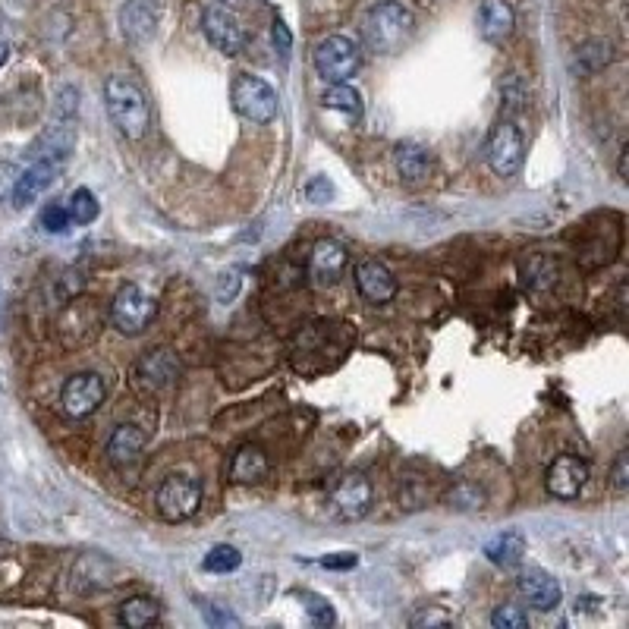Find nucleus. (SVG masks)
<instances>
[{
	"mask_svg": "<svg viewBox=\"0 0 629 629\" xmlns=\"http://www.w3.org/2000/svg\"><path fill=\"white\" fill-rule=\"evenodd\" d=\"M416 35V16L400 0H381L362 19V41L375 54H400Z\"/></svg>",
	"mask_w": 629,
	"mask_h": 629,
	"instance_id": "nucleus-1",
	"label": "nucleus"
},
{
	"mask_svg": "<svg viewBox=\"0 0 629 629\" xmlns=\"http://www.w3.org/2000/svg\"><path fill=\"white\" fill-rule=\"evenodd\" d=\"M104 101H107V114H111L114 126L126 139L139 142L148 126H151V114H148V101L142 95V89L126 76H111L104 82Z\"/></svg>",
	"mask_w": 629,
	"mask_h": 629,
	"instance_id": "nucleus-2",
	"label": "nucleus"
},
{
	"mask_svg": "<svg viewBox=\"0 0 629 629\" xmlns=\"http://www.w3.org/2000/svg\"><path fill=\"white\" fill-rule=\"evenodd\" d=\"M155 507L161 513V519L167 523H183V519L195 516V510L202 507V485L195 475L186 472H173L158 485L155 494Z\"/></svg>",
	"mask_w": 629,
	"mask_h": 629,
	"instance_id": "nucleus-3",
	"label": "nucleus"
},
{
	"mask_svg": "<svg viewBox=\"0 0 629 629\" xmlns=\"http://www.w3.org/2000/svg\"><path fill=\"white\" fill-rule=\"evenodd\" d=\"M233 111L255 126H268L277 120V92L258 76H236L230 89Z\"/></svg>",
	"mask_w": 629,
	"mask_h": 629,
	"instance_id": "nucleus-4",
	"label": "nucleus"
},
{
	"mask_svg": "<svg viewBox=\"0 0 629 629\" xmlns=\"http://www.w3.org/2000/svg\"><path fill=\"white\" fill-rule=\"evenodd\" d=\"M155 315H158V302L136 284L120 287L114 302H111V321H114V328L126 337H139L148 324L155 321Z\"/></svg>",
	"mask_w": 629,
	"mask_h": 629,
	"instance_id": "nucleus-5",
	"label": "nucleus"
},
{
	"mask_svg": "<svg viewBox=\"0 0 629 629\" xmlns=\"http://www.w3.org/2000/svg\"><path fill=\"white\" fill-rule=\"evenodd\" d=\"M312 60H315V70L324 82H350L359 70L362 54L350 38L328 35L324 41H318Z\"/></svg>",
	"mask_w": 629,
	"mask_h": 629,
	"instance_id": "nucleus-6",
	"label": "nucleus"
},
{
	"mask_svg": "<svg viewBox=\"0 0 629 629\" xmlns=\"http://www.w3.org/2000/svg\"><path fill=\"white\" fill-rule=\"evenodd\" d=\"M485 158H488V167L497 173V177H504V180L516 177L519 167H523V161H526V142H523V133L516 129V123L501 120L491 129Z\"/></svg>",
	"mask_w": 629,
	"mask_h": 629,
	"instance_id": "nucleus-7",
	"label": "nucleus"
},
{
	"mask_svg": "<svg viewBox=\"0 0 629 629\" xmlns=\"http://www.w3.org/2000/svg\"><path fill=\"white\" fill-rule=\"evenodd\" d=\"M107 387L101 381V375L95 372H79L73 378H67L60 390V409L67 412L70 419H89L92 412L104 403Z\"/></svg>",
	"mask_w": 629,
	"mask_h": 629,
	"instance_id": "nucleus-8",
	"label": "nucleus"
},
{
	"mask_svg": "<svg viewBox=\"0 0 629 629\" xmlns=\"http://www.w3.org/2000/svg\"><path fill=\"white\" fill-rule=\"evenodd\" d=\"M202 29L208 35V41L214 48H218L221 54L233 57L240 54L246 48V29L240 23V16H236L230 7H221V4H211L205 13H202Z\"/></svg>",
	"mask_w": 629,
	"mask_h": 629,
	"instance_id": "nucleus-9",
	"label": "nucleus"
},
{
	"mask_svg": "<svg viewBox=\"0 0 629 629\" xmlns=\"http://www.w3.org/2000/svg\"><path fill=\"white\" fill-rule=\"evenodd\" d=\"M331 510L343 523H356L372 510V482L362 472H346L331 491Z\"/></svg>",
	"mask_w": 629,
	"mask_h": 629,
	"instance_id": "nucleus-10",
	"label": "nucleus"
},
{
	"mask_svg": "<svg viewBox=\"0 0 629 629\" xmlns=\"http://www.w3.org/2000/svg\"><path fill=\"white\" fill-rule=\"evenodd\" d=\"M585 482H589V463L573 457V453H560L545 475V488L557 501H576Z\"/></svg>",
	"mask_w": 629,
	"mask_h": 629,
	"instance_id": "nucleus-11",
	"label": "nucleus"
},
{
	"mask_svg": "<svg viewBox=\"0 0 629 629\" xmlns=\"http://www.w3.org/2000/svg\"><path fill=\"white\" fill-rule=\"evenodd\" d=\"M356 287L368 302L384 306V302L397 296V277L390 274V268L384 262H378V258H368V262H362L356 268Z\"/></svg>",
	"mask_w": 629,
	"mask_h": 629,
	"instance_id": "nucleus-12",
	"label": "nucleus"
},
{
	"mask_svg": "<svg viewBox=\"0 0 629 629\" xmlns=\"http://www.w3.org/2000/svg\"><path fill=\"white\" fill-rule=\"evenodd\" d=\"M180 375V362L173 359L170 350H155L139 359L136 365V387L148 390V394H155V390H164L167 384H173V378Z\"/></svg>",
	"mask_w": 629,
	"mask_h": 629,
	"instance_id": "nucleus-13",
	"label": "nucleus"
},
{
	"mask_svg": "<svg viewBox=\"0 0 629 629\" xmlns=\"http://www.w3.org/2000/svg\"><path fill=\"white\" fill-rule=\"evenodd\" d=\"M57 173H60V164H54V161H35L32 167H26V170L13 180V189H10L13 205H16V208L32 205V202L38 199V195L57 180Z\"/></svg>",
	"mask_w": 629,
	"mask_h": 629,
	"instance_id": "nucleus-14",
	"label": "nucleus"
},
{
	"mask_svg": "<svg viewBox=\"0 0 629 629\" xmlns=\"http://www.w3.org/2000/svg\"><path fill=\"white\" fill-rule=\"evenodd\" d=\"M343 268H346V249L337 240H321V243H315L312 258H309V277H312L315 287H331V284H337Z\"/></svg>",
	"mask_w": 629,
	"mask_h": 629,
	"instance_id": "nucleus-15",
	"label": "nucleus"
},
{
	"mask_svg": "<svg viewBox=\"0 0 629 629\" xmlns=\"http://www.w3.org/2000/svg\"><path fill=\"white\" fill-rule=\"evenodd\" d=\"M120 26H123L126 41H133V45L151 41V35L158 29L155 0H126V7L120 10Z\"/></svg>",
	"mask_w": 629,
	"mask_h": 629,
	"instance_id": "nucleus-16",
	"label": "nucleus"
},
{
	"mask_svg": "<svg viewBox=\"0 0 629 629\" xmlns=\"http://www.w3.org/2000/svg\"><path fill=\"white\" fill-rule=\"evenodd\" d=\"M268 472H271L268 453L255 444H243L230 457V466H227L230 482H236V485H258L268 479Z\"/></svg>",
	"mask_w": 629,
	"mask_h": 629,
	"instance_id": "nucleus-17",
	"label": "nucleus"
},
{
	"mask_svg": "<svg viewBox=\"0 0 629 629\" xmlns=\"http://www.w3.org/2000/svg\"><path fill=\"white\" fill-rule=\"evenodd\" d=\"M516 585H519V595H523L535 611H554L563 598L560 582L545 570H526Z\"/></svg>",
	"mask_w": 629,
	"mask_h": 629,
	"instance_id": "nucleus-18",
	"label": "nucleus"
},
{
	"mask_svg": "<svg viewBox=\"0 0 629 629\" xmlns=\"http://www.w3.org/2000/svg\"><path fill=\"white\" fill-rule=\"evenodd\" d=\"M516 26V13L507 0H482L479 7V32L491 45H501V41L510 38Z\"/></svg>",
	"mask_w": 629,
	"mask_h": 629,
	"instance_id": "nucleus-19",
	"label": "nucleus"
},
{
	"mask_svg": "<svg viewBox=\"0 0 629 629\" xmlns=\"http://www.w3.org/2000/svg\"><path fill=\"white\" fill-rule=\"evenodd\" d=\"M394 164H397V173L406 183H422V180L431 177L435 158H431V151L419 142H400L394 148Z\"/></svg>",
	"mask_w": 629,
	"mask_h": 629,
	"instance_id": "nucleus-20",
	"label": "nucleus"
},
{
	"mask_svg": "<svg viewBox=\"0 0 629 629\" xmlns=\"http://www.w3.org/2000/svg\"><path fill=\"white\" fill-rule=\"evenodd\" d=\"M142 450H145V431L139 425H117L114 435L107 438V460L114 466L136 463Z\"/></svg>",
	"mask_w": 629,
	"mask_h": 629,
	"instance_id": "nucleus-21",
	"label": "nucleus"
},
{
	"mask_svg": "<svg viewBox=\"0 0 629 629\" xmlns=\"http://www.w3.org/2000/svg\"><path fill=\"white\" fill-rule=\"evenodd\" d=\"M73 148H76V133H73V126L60 123V126L48 129V133L35 142V161H54V164H63V161H67V158L73 155Z\"/></svg>",
	"mask_w": 629,
	"mask_h": 629,
	"instance_id": "nucleus-22",
	"label": "nucleus"
},
{
	"mask_svg": "<svg viewBox=\"0 0 629 629\" xmlns=\"http://www.w3.org/2000/svg\"><path fill=\"white\" fill-rule=\"evenodd\" d=\"M523 554H526V538L516 529H507L485 541V557L497 563V567H516V563L523 560Z\"/></svg>",
	"mask_w": 629,
	"mask_h": 629,
	"instance_id": "nucleus-23",
	"label": "nucleus"
},
{
	"mask_svg": "<svg viewBox=\"0 0 629 629\" xmlns=\"http://www.w3.org/2000/svg\"><path fill=\"white\" fill-rule=\"evenodd\" d=\"M161 617V604L148 595H136V598H126L120 604V623L126 629H145L151 623H158Z\"/></svg>",
	"mask_w": 629,
	"mask_h": 629,
	"instance_id": "nucleus-24",
	"label": "nucleus"
},
{
	"mask_svg": "<svg viewBox=\"0 0 629 629\" xmlns=\"http://www.w3.org/2000/svg\"><path fill=\"white\" fill-rule=\"evenodd\" d=\"M321 101H324L328 111H340L346 120H353V123L362 120V98H359V92L353 89V85L331 82V89L321 95Z\"/></svg>",
	"mask_w": 629,
	"mask_h": 629,
	"instance_id": "nucleus-25",
	"label": "nucleus"
},
{
	"mask_svg": "<svg viewBox=\"0 0 629 629\" xmlns=\"http://www.w3.org/2000/svg\"><path fill=\"white\" fill-rule=\"evenodd\" d=\"M98 199L92 195V189H76L73 195H70V202H67V214H70V221L73 224H79V227H85V224H92L95 218H98Z\"/></svg>",
	"mask_w": 629,
	"mask_h": 629,
	"instance_id": "nucleus-26",
	"label": "nucleus"
},
{
	"mask_svg": "<svg viewBox=\"0 0 629 629\" xmlns=\"http://www.w3.org/2000/svg\"><path fill=\"white\" fill-rule=\"evenodd\" d=\"M611 45H607V41H601V38H595V41H585V45L579 48V57H576V63H579V70L582 73H598L601 67H607V63H611Z\"/></svg>",
	"mask_w": 629,
	"mask_h": 629,
	"instance_id": "nucleus-27",
	"label": "nucleus"
},
{
	"mask_svg": "<svg viewBox=\"0 0 629 629\" xmlns=\"http://www.w3.org/2000/svg\"><path fill=\"white\" fill-rule=\"evenodd\" d=\"M240 563H243V554L236 551L233 545H214L205 560H202V567L208 573H233V570H240Z\"/></svg>",
	"mask_w": 629,
	"mask_h": 629,
	"instance_id": "nucleus-28",
	"label": "nucleus"
},
{
	"mask_svg": "<svg viewBox=\"0 0 629 629\" xmlns=\"http://www.w3.org/2000/svg\"><path fill=\"white\" fill-rule=\"evenodd\" d=\"M299 598H302V604H306V614H309V620H312L315 626H331V623L337 620L331 601L324 598V595H315V592H299Z\"/></svg>",
	"mask_w": 629,
	"mask_h": 629,
	"instance_id": "nucleus-29",
	"label": "nucleus"
},
{
	"mask_svg": "<svg viewBox=\"0 0 629 629\" xmlns=\"http://www.w3.org/2000/svg\"><path fill=\"white\" fill-rule=\"evenodd\" d=\"M491 626L494 629H526L529 626V614L519 604H501L491 614Z\"/></svg>",
	"mask_w": 629,
	"mask_h": 629,
	"instance_id": "nucleus-30",
	"label": "nucleus"
},
{
	"mask_svg": "<svg viewBox=\"0 0 629 629\" xmlns=\"http://www.w3.org/2000/svg\"><path fill=\"white\" fill-rule=\"evenodd\" d=\"M450 507H457V510H482L485 507V494L475 488V485H457L450 491Z\"/></svg>",
	"mask_w": 629,
	"mask_h": 629,
	"instance_id": "nucleus-31",
	"label": "nucleus"
},
{
	"mask_svg": "<svg viewBox=\"0 0 629 629\" xmlns=\"http://www.w3.org/2000/svg\"><path fill=\"white\" fill-rule=\"evenodd\" d=\"M41 227H45L48 233H67V230L73 227L70 214H67V205L51 202L45 211H41Z\"/></svg>",
	"mask_w": 629,
	"mask_h": 629,
	"instance_id": "nucleus-32",
	"label": "nucleus"
},
{
	"mask_svg": "<svg viewBox=\"0 0 629 629\" xmlns=\"http://www.w3.org/2000/svg\"><path fill=\"white\" fill-rule=\"evenodd\" d=\"M453 623V617L447 614V611H441V607H422L419 614H412V620H409V626L412 629H431V626H450Z\"/></svg>",
	"mask_w": 629,
	"mask_h": 629,
	"instance_id": "nucleus-33",
	"label": "nucleus"
},
{
	"mask_svg": "<svg viewBox=\"0 0 629 629\" xmlns=\"http://www.w3.org/2000/svg\"><path fill=\"white\" fill-rule=\"evenodd\" d=\"M334 195V186H331V180L328 177H315V180H309L306 183V199L309 202H315V205H324Z\"/></svg>",
	"mask_w": 629,
	"mask_h": 629,
	"instance_id": "nucleus-34",
	"label": "nucleus"
},
{
	"mask_svg": "<svg viewBox=\"0 0 629 629\" xmlns=\"http://www.w3.org/2000/svg\"><path fill=\"white\" fill-rule=\"evenodd\" d=\"M611 485H614V491H626L629 488V450L617 453L614 469H611Z\"/></svg>",
	"mask_w": 629,
	"mask_h": 629,
	"instance_id": "nucleus-35",
	"label": "nucleus"
},
{
	"mask_svg": "<svg viewBox=\"0 0 629 629\" xmlns=\"http://www.w3.org/2000/svg\"><path fill=\"white\" fill-rule=\"evenodd\" d=\"M271 38H274V48L287 57V54H290V48H293V35H290V29H287L284 19H274V26H271Z\"/></svg>",
	"mask_w": 629,
	"mask_h": 629,
	"instance_id": "nucleus-36",
	"label": "nucleus"
},
{
	"mask_svg": "<svg viewBox=\"0 0 629 629\" xmlns=\"http://www.w3.org/2000/svg\"><path fill=\"white\" fill-rule=\"evenodd\" d=\"M356 563H359L356 554H334V557H324L321 567H328V570H353Z\"/></svg>",
	"mask_w": 629,
	"mask_h": 629,
	"instance_id": "nucleus-37",
	"label": "nucleus"
},
{
	"mask_svg": "<svg viewBox=\"0 0 629 629\" xmlns=\"http://www.w3.org/2000/svg\"><path fill=\"white\" fill-rule=\"evenodd\" d=\"M205 614H208V620H211V623H233V626L240 623L233 614H218V611H214V604H205Z\"/></svg>",
	"mask_w": 629,
	"mask_h": 629,
	"instance_id": "nucleus-38",
	"label": "nucleus"
},
{
	"mask_svg": "<svg viewBox=\"0 0 629 629\" xmlns=\"http://www.w3.org/2000/svg\"><path fill=\"white\" fill-rule=\"evenodd\" d=\"M626 167H629V148H623V151H620V164H617L620 180H629V177H626Z\"/></svg>",
	"mask_w": 629,
	"mask_h": 629,
	"instance_id": "nucleus-39",
	"label": "nucleus"
},
{
	"mask_svg": "<svg viewBox=\"0 0 629 629\" xmlns=\"http://www.w3.org/2000/svg\"><path fill=\"white\" fill-rule=\"evenodd\" d=\"M7 60H10V45L7 41H0V67H4Z\"/></svg>",
	"mask_w": 629,
	"mask_h": 629,
	"instance_id": "nucleus-40",
	"label": "nucleus"
}]
</instances>
